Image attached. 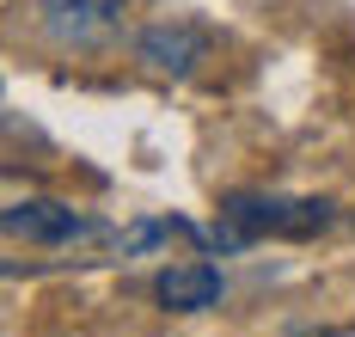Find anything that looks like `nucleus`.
Listing matches in <instances>:
<instances>
[{
	"label": "nucleus",
	"mask_w": 355,
	"mask_h": 337,
	"mask_svg": "<svg viewBox=\"0 0 355 337\" xmlns=\"http://www.w3.org/2000/svg\"><path fill=\"white\" fill-rule=\"evenodd\" d=\"M153 300H159L166 313H209L214 300H220V270H214V263H202V258L172 263V270H159Z\"/></svg>",
	"instance_id": "obj_5"
},
{
	"label": "nucleus",
	"mask_w": 355,
	"mask_h": 337,
	"mask_svg": "<svg viewBox=\"0 0 355 337\" xmlns=\"http://www.w3.org/2000/svg\"><path fill=\"white\" fill-rule=\"evenodd\" d=\"M6 233L31 239V245H73V239H98L105 227L80 209H68V202H55V196H25V202L6 209Z\"/></svg>",
	"instance_id": "obj_3"
},
{
	"label": "nucleus",
	"mask_w": 355,
	"mask_h": 337,
	"mask_svg": "<svg viewBox=\"0 0 355 337\" xmlns=\"http://www.w3.org/2000/svg\"><path fill=\"white\" fill-rule=\"evenodd\" d=\"M135 49H141V62L153 68V74H178V80H184L202 55H209V31L178 19V25H153V31H141Z\"/></svg>",
	"instance_id": "obj_4"
},
{
	"label": "nucleus",
	"mask_w": 355,
	"mask_h": 337,
	"mask_svg": "<svg viewBox=\"0 0 355 337\" xmlns=\"http://www.w3.org/2000/svg\"><path fill=\"white\" fill-rule=\"evenodd\" d=\"M331 227V202L324 196H263V190H239L220 202L214 221V245H251V239H313Z\"/></svg>",
	"instance_id": "obj_1"
},
{
	"label": "nucleus",
	"mask_w": 355,
	"mask_h": 337,
	"mask_svg": "<svg viewBox=\"0 0 355 337\" xmlns=\"http://www.w3.org/2000/svg\"><path fill=\"white\" fill-rule=\"evenodd\" d=\"M129 0H37V25L43 37L62 49H98L116 37Z\"/></svg>",
	"instance_id": "obj_2"
},
{
	"label": "nucleus",
	"mask_w": 355,
	"mask_h": 337,
	"mask_svg": "<svg viewBox=\"0 0 355 337\" xmlns=\"http://www.w3.org/2000/svg\"><path fill=\"white\" fill-rule=\"evenodd\" d=\"M153 245H202V233L190 221H166V215H147V221L123 227L116 233V252L123 258H141V252H153Z\"/></svg>",
	"instance_id": "obj_6"
}]
</instances>
